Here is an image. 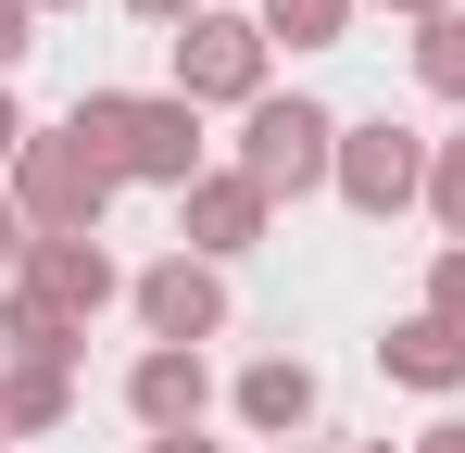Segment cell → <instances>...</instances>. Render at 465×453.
Here are the masks:
<instances>
[{
    "instance_id": "cell-1",
    "label": "cell",
    "mask_w": 465,
    "mask_h": 453,
    "mask_svg": "<svg viewBox=\"0 0 465 453\" xmlns=\"http://www.w3.org/2000/svg\"><path fill=\"white\" fill-rule=\"evenodd\" d=\"M76 139L101 151L114 176L189 189V164H202V114H189V101H139V88H88V101H76Z\"/></svg>"
},
{
    "instance_id": "cell-2",
    "label": "cell",
    "mask_w": 465,
    "mask_h": 453,
    "mask_svg": "<svg viewBox=\"0 0 465 453\" xmlns=\"http://www.w3.org/2000/svg\"><path fill=\"white\" fill-rule=\"evenodd\" d=\"M239 176L264 189V202H302V189H327L340 176V114L327 101H252V126H239Z\"/></svg>"
},
{
    "instance_id": "cell-3",
    "label": "cell",
    "mask_w": 465,
    "mask_h": 453,
    "mask_svg": "<svg viewBox=\"0 0 465 453\" xmlns=\"http://www.w3.org/2000/svg\"><path fill=\"white\" fill-rule=\"evenodd\" d=\"M13 164H25V226H38V239H88V226H101V202H114V164H101L76 126H64V139H25Z\"/></svg>"
},
{
    "instance_id": "cell-4",
    "label": "cell",
    "mask_w": 465,
    "mask_h": 453,
    "mask_svg": "<svg viewBox=\"0 0 465 453\" xmlns=\"http://www.w3.org/2000/svg\"><path fill=\"white\" fill-rule=\"evenodd\" d=\"M176 101H264V25L252 13H189L176 25Z\"/></svg>"
},
{
    "instance_id": "cell-5",
    "label": "cell",
    "mask_w": 465,
    "mask_h": 453,
    "mask_svg": "<svg viewBox=\"0 0 465 453\" xmlns=\"http://www.w3.org/2000/svg\"><path fill=\"white\" fill-rule=\"evenodd\" d=\"M415 189H428V151L402 139V126H340V202H352V215H402V202H415Z\"/></svg>"
},
{
    "instance_id": "cell-6",
    "label": "cell",
    "mask_w": 465,
    "mask_h": 453,
    "mask_svg": "<svg viewBox=\"0 0 465 453\" xmlns=\"http://www.w3.org/2000/svg\"><path fill=\"white\" fill-rule=\"evenodd\" d=\"M139 315H152V353H202L214 327H227V290H214V265H152L139 277Z\"/></svg>"
},
{
    "instance_id": "cell-7",
    "label": "cell",
    "mask_w": 465,
    "mask_h": 453,
    "mask_svg": "<svg viewBox=\"0 0 465 453\" xmlns=\"http://www.w3.org/2000/svg\"><path fill=\"white\" fill-rule=\"evenodd\" d=\"M25 302L101 315V302H114V252H101V239H25Z\"/></svg>"
},
{
    "instance_id": "cell-8",
    "label": "cell",
    "mask_w": 465,
    "mask_h": 453,
    "mask_svg": "<svg viewBox=\"0 0 465 453\" xmlns=\"http://www.w3.org/2000/svg\"><path fill=\"white\" fill-rule=\"evenodd\" d=\"M126 403H139V428H152V441H189V428H202V403H214V378H202V353H139Z\"/></svg>"
},
{
    "instance_id": "cell-9",
    "label": "cell",
    "mask_w": 465,
    "mask_h": 453,
    "mask_svg": "<svg viewBox=\"0 0 465 453\" xmlns=\"http://www.w3.org/2000/svg\"><path fill=\"white\" fill-rule=\"evenodd\" d=\"M378 366L402 378V390H465V327H440V315H402L378 340Z\"/></svg>"
},
{
    "instance_id": "cell-10",
    "label": "cell",
    "mask_w": 465,
    "mask_h": 453,
    "mask_svg": "<svg viewBox=\"0 0 465 453\" xmlns=\"http://www.w3.org/2000/svg\"><path fill=\"white\" fill-rule=\"evenodd\" d=\"M189 239L202 252H252L264 239V189L252 176H189Z\"/></svg>"
},
{
    "instance_id": "cell-11",
    "label": "cell",
    "mask_w": 465,
    "mask_h": 453,
    "mask_svg": "<svg viewBox=\"0 0 465 453\" xmlns=\"http://www.w3.org/2000/svg\"><path fill=\"white\" fill-rule=\"evenodd\" d=\"M239 416H252V428H302V416H314V366H290V353L252 366V378H239Z\"/></svg>"
},
{
    "instance_id": "cell-12",
    "label": "cell",
    "mask_w": 465,
    "mask_h": 453,
    "mask_svg": "<svg viewBox=\"0 0 465 453\" xmlns=\"http://www.w3.org/2000/svg\"><path fill=\"white\" fill-rule=\"evenodd\" d=\"M252 25H264V38H290V51H327V38L352 25V0H264Z\"/></svg>"
},
{
    "instance_id": "cell-13",
    "label": "cell",
    "mask_w": 465,
    "mask_h": 453,
    "mask_svg": "<svg viewBox=\"0 0 465 453\" xmlns=\"http://www.w3.org/2000/svg\"><path fill=\"white\" fill-rule=\"evenodd\" d=\"M64 416V366H13L0 378V428H51Z\"/></svg>"
},
{
    "instance_id": "cell-14",
    "label": "cell",
    "mask_w": 465,
    "mask_h": 453,
    "mask_svg": "<svg viewBox=\"0 0 465 453\" xmlns=\"http://www.w3.org/2000/svg\"><path fill=\"white\" fill-rule=\"evenodd\" d=\"M415 76L465 101V13H428V38H415Z\"/></svg>"
},
{
    "instance_id": "cell-15",
    "label": "cell",
    "mask_w": 465,
    "mask_h": 453,
    "mask_svg": "<svg viewBox=\"0 0 465 453\" xmlns=\"http://www.w3.org/2000/svg\"><path fill=\"white\" fill-rule=\"evenodd\" d=\"M25 51H38V13H25V0H0V76L25 64Z\"/></svg>"
},
{
    "instance_id": "cell-16",
    "label": "cell",
    "mask_w": 465,
    "mask_h": 453,
    "mask_svg": "<svg viewBox=\"0 0 465 453\" xmlns=\"http://www.w3.org/2000/svg\"><path fill=\"white\" fill-rule=\"evenodd\" d=\"M440 226H453V252H465V139H453V164H440Z\"/></svg>"
},
{
    "instance_id": "cell-17",
    "label": "cell",
    "mask_w": 465,
    "mask_h": 453,
    "mask_svg": "<svg viewBox=\"0 0 465 453\" xmlns=\"http://www.w3.org/2000/svg\"><path fill=\"white\" fill-rule=\"evenodd\" d=\"M25 239H38V226H25V202H0V277H25Z\"/></svg>"
},
{
    "instance_id": "cell-18",
    "label": "cell",
    "mask_w": 465,
    "mask_h": 453,
    "mask_svg": "<svg viewBox=\"0 0 465 453\" xmlns=\"http://www.w3.org/2000/svg\"><path fill=\"white\" fill-rule=\"evenodd\" d=\"M440 327H465V252H440V302H428Z\"/></svg>"
},
{
    "instance_id": "cell-19",
    "label": "cell",
    "mask_w": 465,
    "mask_h": 453,
    "mask_svg": "<svg viewBox=\"0 0 465 453\" xmlns=\"http://www.w3.org/2000/svg\"><path fill=\"white\" fill-rule=\"evenodd\" d=\"M25 139H38V126H25V114H13V88H0V164H13Z\"/></svg>"
},
{
    "instance_id": "cell-20",
    "label": "cell",
    "mask_w": 465,
    "mask_h": 453,
    "mask_svg": "<svg viewBox=\"0 0 465 453\" xmlns=\"http://www.w3.org/2000/svg\"><path fill=\"white\" fill-rule=\"evenodd\" d=\"M126 13H152V25H189V13H202V0H126Z\"/></svg>"
},
{
    "instance_id": "cell-21",
    "label": "cell",
    "mask_w": 465,
    "mask_h": 453,
    "mask_svg": "<svg viewBox=\"0 0 465 453\" xmlns=\"http://www.w3.org/2000/svg\"><path fill=\"white\" fill-rule=\"evenodd\" d=\"M428 453H465V428H428Z\"/></svg>"
},
{
    "instance_id": "cell-22",
    "label": "cell",
    "mask_w": 465,
    "mask_h": 453,
    "mask_svg": "<svg viewBox=\"0 0 465 453\" xmlns=\"http://www.w3.org/2000/svg\"><path fill=\"white\" fill-rule=\"evenodd\" d=\"M152 453H214V441H152Z\"/></svg>"
},
{
    "instance_id": "cell-23",
    "label": "cell",
    "mask_w": 465,
    "mask_h": 453,
    "mask_svg": "<svg viewBox=\"0 0 465 453\" xmlns=\"http://www.w3.org/2000/svg\"><path fill=\"white\" fill-rule=\"evenodd\" d=\"M402 13H440V0H402Z\"/></svg>"
},
{
    "instance_id": "cell-24",
    "label": "cell",
    "mask_w": 465,
    "mask_h": 453,
    "mask_svg": "<svg viewBox=\"0 0 465 453\" xmlns=\"http://www.w3.org/2000/svg\"><path fill=\"white\" fill-rule=\"evenodd\" d=\"M25 13H38V0H25Z\"/></svg>"
}]
</instances>
